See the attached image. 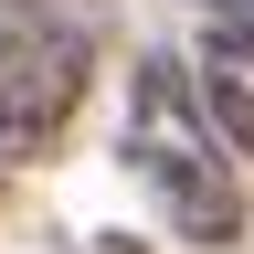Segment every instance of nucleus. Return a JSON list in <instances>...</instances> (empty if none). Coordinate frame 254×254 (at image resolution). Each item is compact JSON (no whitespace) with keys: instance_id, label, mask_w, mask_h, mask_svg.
<instances>
[{"instance_id":"1","label":"nucleus","mask_w":254,"mask_h":254,"mask_svg":"<svg viewBox=\"0 0 254 254\" xmlns=\"http://www.w3.org/2000/svg\"><path fill=\"white\" fill-rule=\"evenodd\" d=\"M127 159H138V180L159 190V212H170L180 244H233L244 233V170L222 159V138L201 127V106H190V74L170 53L138 64L127 74Z\"/></svg>"},{"instance_id":"2","label":"nucleus","mask_w":254,"mask_h":254,"mask_svg":"<svg viewBox=\"0 0 254 254\" xmlns=\"http://www.w3.org/2000/svg\"><path fill=\"white\" fill-rule=\"evenodd\" d=\"M95 74V11H64V0H21L0 21V170L43 159L85 106Z\"/></svg>"},{"instance_id":"4","label":"nucleus","mask_w":254,"mask_h":254,"mask_svg":"<svg viewBox=\"0 0 254 254\" xmlns=\"http://www.w3.org/2000/svg\"><path fill=\"white\" fill-rule=\"evenodd\" d=\"M201 11H212V21H254V0H201Z\"/></svg>"},{"instance_id":"3","label":"nucleus","mask_w":254,"mask_h":254,"mask_svg":"<svg viewBox=\"0 0 254 254\" xmlns=\"http://www.w3.org/2000/svg\"><path fill=\"white\" fill-rule=\"evenodd\" d=\"M180 74H190V106H201V127L222 138V159L244 170V159H254V32L244 21H212Z\"/></svg>"}]
</instances>
